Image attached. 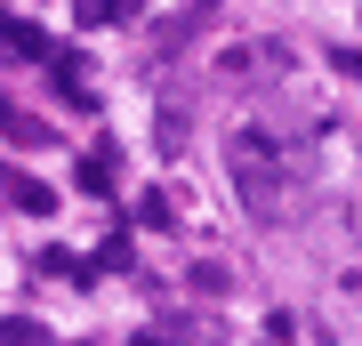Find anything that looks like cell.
I'll return each mask as SVG.
<instances>
[{"label": "cell", "instance_id": "obj_5", "mask_svg": "<svg viewBox=\"0 0 362 346\" xmlns=\"http://www.w3.org/2000/svg\"><path fill=\"white\" fill-rule=\"evenodd\" d=\"M266 64H274V49H266V40H250V49H226V73H233V81H258Z\"/></svg>", "mask_w": 362, "mask_h": 346}, {"label": "cell", "instance_id": "obj_8", "mask_svg": "<svg viewBox=\"0 0 362 346\" xmlns=\"http://www.w3.org/2000/svg\"><path fill=\"white\" fill-rule=\"evenodd\" d=\"M354 81H362V57H354Z\"/></svg>", "mask_w": 362, "mask_h": 346}, {"label": "cell", "instance_id": "obj_1", "mask_svg": "<svg viewBox=\"0 0 362 346\" xmlns=\"http://www.w3.org/2000/svg\"><path fill=\"white\" fill-rule=\"evenodd\" d=\"M226 169H233V185L250 193V209H266L274 185H282V145H274L266 129H233L226 137Z\"/></svg>", "mask_w": 362, "mask_h": 346}, {"label": "cell", "instance_id": "obj_7", "mask_svg": "<svg viewBox=\"0 0 362 346\" xmlns=\"http://www.w3.org/2000/svg\"><path fill=\"white\" fill-rule=\"evenodd\" d=\"M0 346H49V330L25 322V314H8V322H0Z\"/></svg>", "mask_w": 362, "mask_h": 346}, {"label": "cell", "instance_id": "obj_6", "mask_svg": "<svg viewBox=\"0 0 362 346\" xmlns=\"http://www.w3.org/2000/svg\"><path fill=\"white\" fill-rule=\"evenodd\" d=\"M81 25H121V16H137V0H73Z\"/></svg>", "mask_w": 362, "mask_h": 346}, {"label": "cell", "instance_id": "obj_2", "mask_svg": "<svg viewBox=\"0 0 362 346\" xmlns=\"http://www.w3.org/2000/svg\"><path fill=\"white\" fill-rule=\"evenodd\" d=\"M0 193H8L25 218H49L57 209V185H40V178H25V169H0Z\"/></svg>", "mask_w": 362, "mask_h": 346}, {"label": "cell", "instance_id": "obj_4", "mask_svg": "<svg viewBox=\"0 0 362 346\" xmlns=\"http://www.w3.org/2000/svg\"><path fill=\"white\" fill-rule=\"evenodd\" d=\"M0 57L25 64V57H57V49H49V33H40V25H0Z\"/></svg>", "mask_w": 362, "mask_h": 346}, {"label": "cell", "instance_id": "obj_3", "mask_svg": "<svg viewBox=\"0 0 362 346\" xmlns=\"http://www.w3.org/2000/svg\"><path fill=\"white\" fill-rule=\"evenodd\" d=\"M113 178H121V145H89L81 154V193H113Z\"/></svg>", "mask_w": 362, "mask_h": 346}]
</instances>
